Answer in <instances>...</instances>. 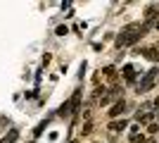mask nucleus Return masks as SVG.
I'll list each match as a JSON object with an SVG mask.
<instances>
[{"mask_svg":"<svg viewBox=\"0 0 159 143\" xmlns=\"http://www.w3.org/2000/svg\"><path fill=\"white\" fill-rule=\"evenodd\" d=\"M143 55H145V57H147V60H159V57H157V50H154V48H147V50H143Z\"/></svg>","mask_w":159,"mask_h":143,"instance_id":"obj_5","label":"nucleus"},{"mask_svg":"<svg viewBox=\"0 0 159 143\" xmlns=\"http://www.w3.org/2000/svg\"><path fill=\"white\" fill-rule=\"evenodd\" d=\"M145 19H147V24H152V21L157 19V10H154V5H150V7H147V12H145Z\"/></svg>","mask_w":159,"mask_h":143,"instance_id":"obj_4","label":"nucleus"},{"mask_svg":"<svg viewBox=\"0 0 159 143\" xmlns=\"http://www.w3.org/2000/svg\"><path fill=\"white\" fill-rule=\"evenodd\" d=\"M124 79H126L128 83H133V81H135V69H133L131 64H126V67H124Z\"/></svg>","mask_w":159,"mask_h":143,"instance_id":"obj_3","label":"nucleus"},{"mask_svg":"<svg viewBox=\"0 0 159 143\" xmlns=\"http://www.w3.org/2000/svg\"><path fill=\"white\" fill-rule=\"evenodd\" d=\"M154 50H157V57H159V43H157V45H154Z\"/></svg>","mask_w":159,"mask_h":143,"instance_id":"obj_10","label":"nucleus"},{"mask_svg":"<svg viewBox=\"0 0 159 143\" xmlns=\"http://www.w3.org/2000/svg\"><path fill=\"white\" fill-rule=\"evenodd\" d=\"M74 143H76V141H74Z\"/></svg>","mask_w":159,"mask_h":143,"instance_id":"obj_11","label":"nucleus"},{"mask_svg":"<svg viewBox=\"0 0 159 143\" xmlns=\"http://www.w3.org/2000/svg\"><path fill=\"white\" fill-rule=\"evenodd\" d=\"M124 107H126V102H124V100H116L112 105V110H109V117H119L121 112H124Z\"/></svg>","mask_w":159,"mask_h":143,"instance_id":"obj_2","label":"nucleus"},{"mask_svg":"<svg viewBox=\"0 0 159 143\" xmlns=\"http://www.w3.org/2000/svg\"><path fill=\"white\" fill-rule=\"evenodd\" d=\"M147 131H150V134H157L159 126H157V124H150V129H147Z\"/></svg>","mask_w":159,"mask_h":143,"instance_id":"obj_9","label":"nucleus"},{"mask_svg":"<svg viewBox=\"0 0 159 143\" xmlns=\"http://www.w3.org/2000/svg\"><path fill=\"white\" fill-rule=\"evenodd\" d=\"M157 76H159V69H150V72H147V74L138 81V93H147V91L154 86Z\"/></svg>","mask_w":159,"mask_h":143,"instance_id":"obj_1","label":"nucleus"},{"mask_svg":"<svg viewBox=\"0 0 159 143\" xmlns=\"http://www.w3.org/2000/svg\"><path fill=\"white\" fill-rule=\"evenodd\" d=\"M105 76L109 79V81H114V79H116V69H114V67H107L105 69Z\"/></svg>","mask_w":159,"mask_h":143,"instance_id":"obj_7","label":"nucleus"},{"mask_svg":"<svg viewBox=\"0 0 159 143\" xmlns=\"http://www.w3.org/2000/svg\"><path fill=\"white\" fill-rule=\"evenodd\" d=\"M66 31H69V29H66V26H57V36H64Z\"/></svg>","mask_w":159,"mask_h":143,"instance_id":"obj_8","label":"nucleus"},{"mask_svg":"<svg viewBox=\"0 0 159 143\" xmlns=\"http://www.w3.org/2000/svg\"><path fill=\"white\" fill-rule=\"evenodd\" d=\"M109 129H112V131H121V129H126V122H124V119H121V122H112V124H109Z\"/></svg>","mask_w":159,"mask_h":143,"instance_id":"obj_6","label":"nucleus"}]
</instances>
